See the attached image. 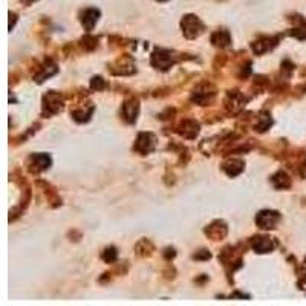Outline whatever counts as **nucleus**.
Listing matches in <instances>:
<instances>
[{
	"mask_svg": "<svg viewBox=\"0 0 306 306\" xmlns=\"http://www.w3.org/2000/svg\"><path fill=\"white\" fill-rule=\"evenodd\" d=\"M100 16H101V12L97 8H86V9L81 11V14H80V22H81L83 28L86 29L87 33L94 31L95 25L100 20Z\"/></svg>",
	"mask_w": 306,
	"mask_h": 306,
	"instance_id": "obj_7",
	"label": "nucleus"
},
{
	"mask_svg": "<svg viewBox=\"0 0 306 306\" xmlns=\"http://www.w3.org/2000/svg\"><path fill=\"white\" fill-rule=\"evenodd\" d=\"M91 87L94 91H103L106 87V81L101 77H94L92 81H91Z\"/></svg>",
	"mask_w": 306,
	"mask_h": 306,
	"instance_id": "obj_22",
	"label": "nucleus"
},
{
	"mask_svg": "<svg viewBox=\"0 0 306 306\" xmlns=\"http://www.w3.org/2000/svg\"><path fill=\"white\" fill-rule=\"evenodd\" d=\"M51 156L48 153H34L28 159V169L33 173H40L51 167Z\"/></svg>",
	"mask_w": 306,
	"mask_h": 306,
	"instance_id": "obj_6",
	"label": "nucleus"
},
{
	"mask_svg": "<svg viewBox=\"0 0 306 306\" xmlns=\"http://www.w3.org/2000/svg\"><path fill=\"white\" fill-rule=\"evenodd\" d=\"M158 2H167V0H158Z\"/></svg>",
	"mask_w": 306,
	"mask_h": 306,
	"instance_id": "obj_27",
	"label": "nucleus"
},
{
	"mask_svg": "<svg viewBox=\"0 0 306 306\" xmlns=\"http://www.w3.org/2000/svg\"><path fill=\"white\" fill-rule=\"evenodd\" d=\"M181 28L187 38H196L204 33V29H205L201 19L195 16V14H187V16H184L181 20Z\"/></svg>",
	"mask_w": 306,
	"mask_h": 306,
	"instance_id": "obj_1",
	"label": "nucleus"
},
{
	"mask_svg": "<svg viewBox=\"0 0 306 306\" xmlns=\"http://www.w3.org/2000/svg\"><path fill=\"white\" fill-rule=\"evenodd\" d=\"M228 233V228H227V224L224 221H214L211 225H208L205 228V235L213 239V240H221L227 236Z\"/></svg>",
	"mask_w": 306,
	"mask_h": 306,
	"instance_id": "obj_11",
	"label": "nucleus"
},
{
	"mask_svg": "<svg viewBox=\"0 0 306 306\" xmlns=\"http://www.w3.org/2000/svg\"><path fill=\"white\" fill-rule=\"evenodd\" d=\"M243 167H245V163L239 158H231V159H228V161H225L222 166L224 171L228 174V176H238L239 173H242Z\"/></svg>",
	"mask_w": 306,
	"mask_h": 306,
	"instance_id": "obj_14",
	"label": "nucleus"
},
{
	"mask_svg": "<svg viewBox=\"0 0 306 306\" xmlns=\"http://www.w3.org/2000/svg\"><path fill=\"white\" fill-rule=\"evenodd\" d=\"M176 132L184 136V138H188V139H193L198 134H199V124L193 120H184L179 127L176 129Z\"/></svg>",
	"mask_w": 306,
	"mask_h": 306,
	"instance_id": "obj_13",
	"label": "nucleus"
},
{
	"mask_svg": "<svg viewBox=\"0 0 306 306\" xmlns=\"http://www.w3.org/2000/svg\"><path fill=\"white\" fill-rule=\"evenodd\" d=\"M156 147V136L150 132H141L136 138V142L134 145V150L139 155H147L153 152Z\"/></svg>",
	"mask_w": 306,
	"mask_h": 306,
	"instance_id": "obj_4",
	"label": "nucleus"
},
{
	"mask_svg": "<svg viewBox=\"0 0 306 306\" xmlns=\"http://www.w3.org/2000/svg\"><path fill=\"white\" fill-rule=\"evenodd\" d=\"M97 41H98V38H97V37H91V35H86V37L81 40L83 46H84L86 49H94V48L97 46Z\"/></svg>",
	"mask_w": 306,
	"mask_h": 306,
	"instance_id": "obj_23",
	"label": "nucleus"
},
{
	"mask_svg": "<svg viewBox=\"0 0 306 306\" xmlns=\"http://www.w3.org/2000/svg\"><path fill=\"white\" fill-rule=\"evenodd\" d=\"M9 19H11V22H9V29H12V26L16 25V22H17V14L9 12Z\"/></svg>",
	"mask_w": 306,
	"mask_h": 306,
	"instance_id": "obj_25",
	"label": "nucleus"
},
{
	"mask_svg": "<svg viewBox=\"0 0 306 306\" xmlns=\"http://www.w3.org/2000/svg\"><path fill=\"white\" fill-rule=\"evenodd\" d=\"M176 60H178V57L169 49H156L152 54V65L156 69H161V70H167L169 68H171L176 63Z\"/></svg>",
	"mask_w": 306,
	"mask_h": 306,
	"instance_id": "obj_3",
	"label": "nucleus"
},
{
	"mask_svg": "<svg viewBox=\"0 0 306 306\" xmlns=\"http://www.w3.org/2000/svg\"><path fill=\"white\" fill-rule=\"evenodd\" d=\"M211 43L217 48H225L231 43V35L227 29H217L211 34Z\"/></svg>",
	"mask_w": 306,
	"mask_h": 306,
	"instance_id": "obj_15",
	"label": "nucleus"
},
{
	"mask_svg": "<svg viewBox=\"0 0 306 306\" xmlns=\"http://www.w3.org/2000/svg\"><path fill=\"white\" fill-rule=\"evenodd\" d=\"M54 74H57V66L54 63H51V62H46V65L41 66L38 69V72L35 74V81L37 83H43L46 78L52 77Z\"/></svg>",
	"mask_w": 306,
	"mask_h": 306,
	"instance_id": "obj_17",
	"label": "nucleus"
},
{
	"mask_svg": "<svg viewBox=\"0 0 306 306\" xmlns=\"http://www.w3.org/2000/svg\"><path fill=\"white\" fill-rule=\"evenodd\" d=\"M271 182L275 188H279V190H283V188L291 187V178L282 170L274 174V176L271 178Z\"/></svg>",
	"mask_w": 306,
	"mask_h": 306,
	"instance_id": "obj_18",
	"label": "nucleus"
},
{
	"mask_svg": "<svg viewBox=\"0 0 306 306\" xmlns=\"http://www.w3.org/2000/svg\"><path fill=\"white\" fill-rule=\"evenodd\" d=\"M272 124V120L268 112H262L259 116H257V123H256V130L257 132H265L267 129H270V126Z\"/></svg>",
	"mask_w": 306,
	"mask_h": 306,
	"instance_id": "obj_19",
	"label": "nucleus"
},
{
	"mask_svg": "<svg viewBox=\"0 0 306 306\" xmlns=\"http://www.w3.org/2000/svg\"><path fill=\"white\" fill-rule=\"evenodd\" d=\"M280 221V214L274 210H262L256 216V224L262 230H272Z\"/></svg>",
	"mask_w": 306,
	"mask_h": 306,
	"instance_id": "obj_5",
	"label": "nucleus"
},
{
	"mask_svg": "<svg viewBox=\"0 0 306 306\" xmlns=\"http://www.w3.org/2000/svg\"><path fill=\"white\" fill-rule=\"evenodd\" d=\"M210 257H211V254H210L207 250H201V253H198V254H193V259H196V260H201V259L207 260V259H210Z\"/></svg>",
	"mask_w": 306,
	"mask_h": 306,
	"instance_id": "obj_24",
	"label": "nucleus"
},
{
	"mask_svg": "<svg viewBox=\"0 0 306 306\" xmlns=\"http://www.w3.org/2000/svg\"><path fill=\"white\" fill-rule=\"evenodd\" d=\"M138 112H139V104H138V100H135V98L127 100L121 109V115L127 123H135Z\"/></svg>",
	"mask_w": 306,
	"mask_h": 306,
	"instance_id": "obj_10",
	"label": "nucleus"
},
{
	"mask_svg": "<svg viewBox=\"0 0 306 306\" xmlns=\"http://www.w3.org/2000/svg\"><path fill=\"white\" fill-rule=\"evenodd\" d=\"M279 38H280L279 35L277 37H259L256 41L251 43V49L257 55L265 54V52H268L270 49H272L275 45H277Z\"/></svg>",
	"mask_w": 306,
	"mask_h": 306,
	"instance_id": "obj_9",
	"label": "nucleus"
},
{
	"mask_svg": "<svg viewBox=\"0 0 306 306\" xmlns=\"http://www.w3.org/2000/svg\"><path fill=\"white\" fill-rule=\"evenodd\" d=\"M245 103H246V98L242 94H239L238 91H235V92H230L228 94V98L225 100V107L230 112L236 113V112H239L243 107Z\"/></svg>",
	"mask_w": 306,
	"mask_h": 306,
	"instance_id": "obj_12",
	"label": "nucleus"
},
{
	"mask_svg": "<svg viewBox=\"0 0 306 306\" xmlns=\"http://www.w3.org/2000/svg\"><path fill=\"white\" fill-rule=\"evenodd\" d=\"M101 257H103L106 264H113V262L118 259V251H116L115 246H107V248L103 251V254H101Z\"/></svg>",
	"mask_w": 306,
	"mask_h": 306,
	"instance_id": "obj_21",
	"label": "nucleus"
},
{
	"mask_svg": "<svg viewBox=\"0 0 306 306\" xmlns=\"http://www.w3.org/2000/svg\"><path fill=\"white\" fill-rule=\"evenodd\" d=\"M94 112V106L89 103V104H80V107H77L75 110H72V116H74V120L78 121V123H84V121H89L91 115Z\"/></svg>",
	"mask_w": 306,
	"mask_h": 306,
	"instance_id": "obj_16",
	"label": "nucleus"
},
{
	"mask_svg": "<svg viewBox=\"0 0 306 306\" xmlns=\"http://www.w3.org/2000/svg\"><path fill=\"white\" fill-rule=\"evenodd\" d=\"M153 251V245L147 240V239H142L138 245H136V253L139 256H149L152 254Z\"/></svg>",
	"mask_w": 306,
	"mask_h": 306,
	"instance_id": "obj_20",
	"label": "nucleus"
},
{
	"mask_svg": "<svg viewBox=\"0 0 306 306\" xmlns=\"http://www.w3.org/2000/svg\"><path fill=\"white\" fill-rule=\"evenodd\" d=\"M63 103H65V100H63L62 94H58L55 91L48 92L45 97H43V115L51 116L54 113H58L63 109Z\"/></svg>",
	"mask_w": 306,
	"mask_h": 306,
	"instance_id": "obj_2",
	"label": "nucleus"
},
{
	"mask_svg": "<svg viewBox=\"0 0 306 306\" xmlns=\"http://www.w3.org/2000/svg\"><path fill=\"white\" fill-rule=\"evenodd\" d=\"M20 2H22L23 5H26V6H29V5H33L34 2H37V0H20Z\"/></svg>",
	"mask_w": 306,
	"mask_h": 306,
	"instance_id": "obj_26",
	"label": "nucleus"
},
{
	"mask_svg": "<svg viewBox=\"0 0 306 306\" xmlns=\"http://www.w3.org/2000/svg\"><path fill=\"white\" fill-rule=\"evenodd\" d=\"M277 242L274 240V238L270 236H256L254 239H251V246L253 250L259 254H265V253H271Z\"/></svg>",
	"mask_w": 306,
	"mask_h": 306,
	"instance_id": "obj_8",
	"label": "nucleus"
},
{
	"mask_svg": "<svg viewBox=\"0 0 306 306\" xmlns=\"http://www.w3.org/2000/svg\"><path fill=\"white\" fill-rule=\"evenodd\" d=\"M305 267H306V259H305Z\"/></svg>",
	"mask_w": 306,
	"mask_h": 306,
	"instance_id": "obj_28",
	"label": "nucleus"
}]
</instances>
